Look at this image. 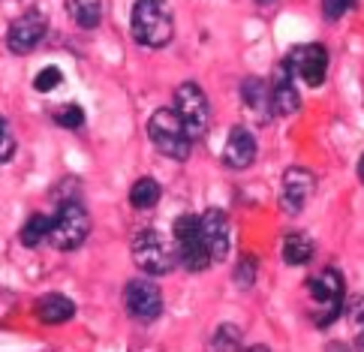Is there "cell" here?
Here are the masks:
<instances>
[{
  "mask_svg": "<svg viewBox=\"0 0 364 352\" xmlns=\"http://www.w3.org/2000/svg\"><path fill=\"white\" fill-rule=\"evenodd\" d=\"M129 28H133V36L139 43L148 48H166L175 36V24L168 9L163 4H154V0H141V4L133 6Z\"/></svg>",
  "mask_w": 364,
  "mask_h": 352,
  "instance_id": "obj_1",
  "label": "cell"
},
{
  "mask_svg": "<svg viewBox=\"0 0 364 352\" xmlns=\"http://www.w3.org/2000/svg\"><path fill=\"white\" fill-rule=\"evenodd\" d=\"M133 262L145 274H168L178 268V250L175 241L166 238L163 232L145 229L133 238Z\"/></svg>",
  "mask_w": 364,
  "mask_h": 352,
  "instance_id": "obj_2",
  "label": "cell"
},
{
  "mask_svg": "<svg viewBox=\"0 0 364 352\" xmlns=\"http://www.w3.org/2000/svg\"><path fill=\"white\" fill-rule=\"evenodd\" d=\"M175 117L184 127V133L193 139H202L211 127V106H208V97L205 90L196 85V82H184L178 85L175 90Z\"/></svg>",
  "mask_w": 364,
  "mask_h": 352,
  "instance_id": "obj_3",
  "label": "cell"
},
{
  "mask_svg": "<svg viewBox=\"0 0 364 352\" xmlns=\"http://www.w3.org/2000/svg\"><path fill=\"white\" fill-rule=\"evenodd\" d=\"M90 235V214L85 211L82 202H63L60 211L51 217V229H48V241L58 250H75L82 247Z\"/></svg>",
  "mask_w": 364,
  "mask_h": 352,
  "instance_id": "obj_4",
  "label": "cell"
},
{
  "mask_svg": "<svg viewBox=\"0 0 364 352\" xmlns=\"http://www.w3.org/2000/svg\"><path fill=\"white\" fill-rule=\"evenodd\" d=\"M148 136L154 142V148H157L160 154L166 156H172V160H187L190 156V148H193V142L190 136L184 133V127H181V121L175 117L172 109H157L151 114V121H148Z\"/></svg>",
  "mask_w": 364,
  "mask_h": 352,
  "instance_id": "obj_5",
  "label": "cell"
},
{
  "mask_svg": "<svg viewBox=\"0 0 364 352\" xmlns=\"http://www.w3.org/2000/svg\"><path fill=\"white\" fill-rule=\"evenodd\" d=\"M307 292L314 298V322L328 325L343 307V277L334 268H325L307 280Z\"/></svg>",
  "mask_w": 364,
  "mask_h": 352,
  "instance_id": "obj_6",
  "label": "cell"
},
{
  "mask_svg": "<svg viewBox=\"0 0 364 352\" xmlns=\"http://www.w3.org/2000/svg\"><path fill=\"white\" fill-rule=\"evenodd\" d=\"M175 250H178V262L187 271H205L211 265V256H208L202 235H199V217L184 214L175 220Z\"/></svg>",
  "mask_w": 364,
  "mask_h": 352,
  "instance_id": "obj_7",
  "label": "cell"
},
{
  "mask_svg": "<svg viewBox=\"0 0 364 352\" xmlns=\"http://www.w3.org/2000/svg\"><path fill=\"white\" fill-rule=\"evenodd\" d=\"M286 70H289L292 78H301L304 85L319 87L328 75V51H325L319 43H307L289 51V58L283 60Z\"/></svg>",
  "mask_w": 364,
  "mask_h": 352,
  "instance_id": "obj_8",
  "label": "cell"
},
{
  "mask_svg": "<svg viewBox=\"0 0 364 352\" xmlns=\"http://www.w3.org/2000/svg\"><path fill=\"white\" fill-rule=\"evenodd\" d=\"M124 304L133 319L151 322L163 313V292H160V286L151 280H129L124 289Z\"/></svg>",
  "mask_w": 364,
  "mask_h": 352,
  "instance_id": "obj_9",
  "label": "cell"
},
{
  "mask_svg": "<svg viewBox=\"0 0 364 352\" xmlns=\"http://www.w3.org/2000/svg\"><path fill=\"white\" fill-rule=\"evenodd\" d=\"M46 28H48V21H46L43 12H24V16H18L9 24L6 48L12 51V55H31V51L43 43Z\"/></svg>",
  "mask_w": 364,
  "mask_h": 352,
  "instance_id": "obj_10",
  "label": "cell"
},
{
  "mask_svg": "<svg viewBox=\"0 0 364 352\" xmlns=\"http://www.w3.org/2000/svg\"><path fill=\"white\" fill-rule=\"evenodd\" d=\"M199 235L202 244L211 262H223L229 259V247H232V235H229V220L220 208H208V211L199 217Z\"/></svg>",
  "mask_w": 364,
  "mask_h": 352,
  "instance_id": "obj_11",
  "label": "cell"
},
{
  "mask_svg": "<svg viewBox=\"0 0 364 352\" xmlns=\"http://www.w3.org/2000/svg\"><path fill=\"white\" fill-rule=\"evenodd\" d=\"M316 190V178L310 169L301 166H292L283 172V193H280V202H283V211L286 214H301L304 205L310 202V196Z\"/></svg>",
  "mask_w": 364,
  "mask_h": 352,
  "instance_id": "obj_12",
  "label": "cell"
},
{
  "mask_svg": "<svg viewBox=\"0 0 364 352\" xmlns=\"http://www.w3.org/2000/svg\"><path fill=\"white\" fill-rule=\"evenodd\" d=\"M268 90H271V106H274V114L289 117V114H295L298 109H301V97H298L295 78L289 75V70H286V63H280V67L274 70V82L268 85Z\"/></svg>",
  "mask_w": 364,
  "mask_h": 352,
  "instance_id": "obj_13",
  "label": "cell"
},
{
  "mask_svg": "<svg viewBox=\"0 0 364 352\" xmlns=\"http://www.w3.org/2000/svg\"><path fill=\"white\" fill-rule=\"evenodd\" d=\"M256 160V139L247 127H232V133L223 145V163L229 169H247Z\"/></svg>",
  "mask_w": 364,
  "mask_h": 352,
  "instance_id": "obj_14",
  "label": "cell"
},
{
  "mask_svg": "<svg viewBox=\"0 0 364 352\" xmlns=\"http://www.w3.org/2000/svg\"><path fill=\"white\" fill-rule=\"evenodd\" d=\"M241 100H244V106L250 109L256 114V121L259 124H268L271 121V114H274V106H271V90L268 85L262 82V78H244V85H241Z\"/></svg>",
  "mask_w": 364,
  "mask_h": 352,
  "instance_id": "obj_15",
  "label": "cell"
},
{
  "mask_svg": "<svg viewBox=\"0 0 364 352\" xmlns=\"http://www.w3.org/2000/svg\"><path fill=\"white\" fill-rule=\"evenodd\" d=\"M73 313H75V304L70 302L67 295H60V292L43 295L40 302H36V316H40L46 325H60V322H67V319H73Z\"/></svg>",
  "mask_w": 364,
  "mask_h": 352,
  "instance_id": "obj_16",
  "label": "cell"
},
{
  "mask_svg": "<svg viewBox=\"0 0 364 352\" xmlns=\"http://www.w3.org/2000/svg\"><path fill=\"white\" fill-rule=\"evenodd\" d=\"M314 241L304 232H289L283 238V262L286 265H307L314 259Z\"/></svg>",
  "mask_w": 364,
  "mask_h": 352,
  "instance_id": "obj_17",
  "label": "cell"
},
{
  "mask_svg": "<svg viewBox=\"0 0 364 352\" xmlns=\"http://www.w3.org/2000/svg\"><path fill=\"white\" fill-rule=\"evenodd\" d=\"M160 196H163V190H160V184L154 178H139L133 187H129V205L133 208H139V211H148V208H154L160 202Z\"/></svg>",
  "mask_w": 364,
  "mask_h": 352,
  "instance_id": "obj_18",
  "label": "cell"
},
{
  "mask_svg": "<svg viewBox=\"0 0 364 352\" xmlns=\"http://www.w3.org/2000/svg\"><path fill=\"white\" fill-rule=\"evenodd\" d=\"M208 352H241V331L238 325H217V331L208 341Z\"/></svg>",
  "mask_w": 364,
  "mask_h": 352,
  "instance_id": "obj_19",
  "label": "cell"
},
{
  "mask_svg": "<svg viewBox=\"0 0 364 352\" xmlns=\"http://www.w3.org/2000/svg\"><path fill=\"white\" fill-rule=\"evenodd\" d=\"M67 9L79 28H97L102 18V4H97V0H73Z\"/></svg>",
  "mask_w": 364,
  "mask_h": 352,
  "instance_id": "obj_20",
  "label": "cell"
},
{
  "mask_svg": "<svg viewBox=\"0 0 364 352\" xmlns=\"http://www.w3.org/2000/svg\"><path fill=\"white\" fill-rule=\"evenodd\" d=\"M48 229H51V217L33 214L28 223L21 226V244L24 247H40L43 241H48Z\"/></svg>",
  "mask_w": 364,
  "mask_h": 352,
  "instance_id": "obj_21",
  "label": "cell"
},
{
  "mask_svg": "<svg viewBox=\"0 0 364 352\" xmlns=\"http://www.w3.org/2000/svg\"><path fill=\"white\" fill-rule=\"evenodd\" d=\"M60 82H63V75H60L58 67H43L40 73H36V78H33V87L40 90V94H48V90L60 87Z\"/></svg>",
  "mask_w": 364,
  "mask_h": 352,
  "instance_id": "obj_22",
  "label": "cell"
},
{
  "mask_svg": "<svg viewBox=\"0 0 364 352\" xmlns=\"http://www.w3.org/2000/svg\"><path fill=\"white\" fill-rule=\"evenodd\" d=\"M55 121H58L60 127H67V129H79V127L85 124V112H82V106H75V102H70V106L58 109Z\"/></svg>",
  "mask_w": 364,
  "mask_h": 352,
  "instance_id": "obj_23",
  "label": "cell"
},
{
  "mask_svg": "<svg viewBox=\"0 0 364 352\" xmlns=\"http://www.w3.org/2000/svg\"><path fill=\"white\" fill-rule=\"evenodd\" d=\"M235 280H238L241 289H250L253 280H256V256H244L241 259L238 268H235Z\"/></svg>",
  "mask_w": 364,
  "mask_h": 352,
  "instance_id": "obj_24",
  "label": "cell"
},
{
  "mask_svg": "<svg viewBox=\"0 0 364 352\" xmlns=\"http://www.w3.org/2000/svg\"><path fill=\"white\" fill-rule=\"evenodd\" d=\"M12 151H16V139H12V129L6 124V117L0 114V163L9 160Z\"/></svg>",
  "mask_w": 364,
  "mask_h": 352,
  "instance_id": "obj_25",
  "label": "cell"
},
{
  "mask_svg": "<svg viewBox=\"0 0 364 352\" xmlns=\"http://www.w3.org/2000/svg\"><path fill=\"white\" fill-rule=\"evenodd\" d=\"M349 12V4H322V16L328 21H337L341 16H346Z\"/></svg>",
  "mask_w": 364,
  "mask_h": 352,
  "instance_id": "obj_26",
  "label": "cell"
},
{
  "mask_svg": "<svg viewBox=\"0 0 364 352\" xmlns=\"http://www.w3.org/2000/svg\"><path fill=\"white\" fill-rule=\"evenodd\" d=\"M325 352H349V346L346 343H328V346H325Z\"/></svg>",
  "mask_w": 364,
  "mask_h": 352,
  "instance_id": "obj_27",
  "label": "cell"
},
{
  "mask_svg": "<svg viewBox=\"0 0 364 352\" xmlns=\"http://www.w3.org/2000/svg\"><path fill=\"white\" fill-rule=\"evenodd\" d=\"M247 352H271L268 346H253V349H247Z\"/></svg>",
  "mask_w": 364,
  "mask_h": 352,
  "instance_id": "obj_28",
  "label": "cell"
}]
</instances>
